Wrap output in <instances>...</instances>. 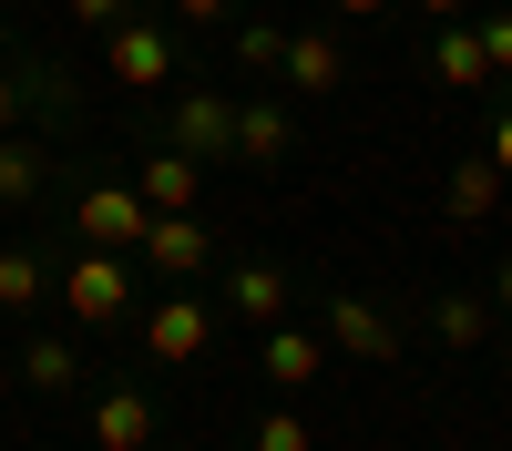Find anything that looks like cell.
Segmentation results:
<instances>
[{
    "instance_id": "11",
    "label": "cell",
    "mask_w": 512,
    "mask_h": 451,
    "mask_svg": "<svg viewBox=\"0 0 512 451\" xmlns=\"http://www.w3.org/2000/svg\"><path fill=\"white\" fill-rule=\"evenodd\" d=\"M338 82H349V52H338V31H287L277 93H287V103H328Z\"/></svg>"
},
{
    "instance_id": "30",
    "label": "cell",
    "mask_w": 512,
    "mask_h": 451,
    "mask_svg": "<svg viewBox=\"0 0 512 451\" xmlns=\"http://www.w3.org/2000/svg\"><path fill=\"white\" fill-rule=\"evenodd\" d=\"M154 451H164V441H154Z\"/></svg>"
},
{
    "instance_id": "10",
    "label": "cell",
    "mask_w": 512,
    "mask_h": 451,
    "mask_svg": "<svg viewBox=\"0 0 512 451\" xmlns=\"http://www.w3.org/2000/svg\"><path fill=\"white\" fill-rule=\"evenodd\" d=\"M256 369H267V390H308L318 369H328V328L267 318V328H256Z\"/></svg>"
},
{
    "instance_id": "3",
    "label": "cell",
    "mask_w": 512,
    "mask_h": 451,
    "mask_svg": "<svg viewBox=\"0 0 512 451\" xmlns=\"http://www.w3.org/2000/svg\"><path fill=\"white\" fill-rule=\"evenodd\" d=\"M144 226H154V205H144L134 175H82L72 185V246H113V257H134Z\"/></svg>"
},
{
    "instance_id": "14",
    "label": "cell",
    "mask_w": 512,
    "mask_h": 451,
    "mask_svg": "<svg viewBox=\"0 0 512 451\" xmlns=\"http://www.w3.org/2000/svg\"><path fill=\"white\" fill-rule=\"evenodd\" d=\"M21 380L41 400H72L82 390V328H31V339H21Z\"/></svg>"
},
{
    "instance_id": "25",
    "label": "cell",
    "mask_w": 512,
    "mask_h": 451,
    "mask_svg": "<svg viewBox=\"0 0 512 451\" xmlns=\"http://www.w3.org/2000/svg\"><path fill=\"white\" fill-rule=\"evenodd\" d=\"M482 154H492V175L512 185V103H492V144H482Z\"/></svg>"
},
{
    "instance_id": "18",
    "label": "cell",
    "mask_w": 512,
    "mask_h": 451,
    "mask_svg": "<svg viewBox=\"0 0 512 451\" xmlns=\"http://www.w3.org/2000/svg\"><path fill=\"white\" fill-rule=\"evenodd\" d=\"M52 298V257L41 246H0V318H31Z\"/></svg>"
},
{
    "instance_id": "27",
    "label": "cell",
    "mask_w": 512,
    "mask_h": 451,
    "mask_svg": "<svg viewBox=\"0 0 512 451\" xmlns=\"http://www.w3.org/2000/svg\"><path fill=\"white\" fill-rule=\"evenodd\" d=\"M11 123H21V72L0 62V134H11Z\"/></svg>"
},
{
    "instance_id": "22",
    "label": "cell",
    "mask_w": 512,
    "mask_h": 451,
    "mask_svg": "<svg viewBox=\"0 0 512 451\" xmlns=\"http://www.w3.org/2000/svg\"><path fill=\"white\" fill-rule=\"evenodd\" d=\"M154 11H164V21H236L246 0H154Z\"/></svg>"
},
{
    "instance_id": "24",
    "label": "cell",
    "mask_w": 512,
    "mask_h": 451,
    "mask_svg": "<svg viewBox=\"0 0 512 451\" xmlns=\"http://www.w3.org/2000/svg\"><path fill=\"white\" fill-rule=\"evenodd\" d=\"M62 11H72V21H82V31H113V21H123V11H144V0H62Z\"/></svg>"
},
{
    "instance_id": "26",
    "label": "cell",
    "mask_w": 512,
    "mask_h": 451,
    "mask_svg": "<svg viewBox=\"0 0 512 451\" xmlns=\"http://www.w3.org/2000/svg\"><path fill=\"white\" fill-rule=\"evenodd\" d=\"M400 0H328V21H390Z\"/></svg>"
},
{
    "instance_id": "15",
    "label": "cell",
    "mask_w": 512,
    "mask_h": 451,
    "mask_svg": "<svg viewBox=\"0 0 512 451\" xmlns=\"http://www.w3.org/2000/svg\"><path fill=\"white\" fill-rule=\"evenodd\" d=\"M431 82L441 93H492V52L472 21H431Z\"/></svg>"
},
{
    "instance_id": "7",
    "label": "cell",
    "mask_w": 512,
    "mask_h": 451,
    "mask_svg": "<svg viewBox=\"0 0 512 451\" xmlns=\"http://www.w3.org/2000/svg\"><path fill=\"white\" fill-rule=\"evenodd\" d=\"M205 339H216V308H205V298H185V287H164V298L144 308V349H154L164 369L205 359Z\"/></svg>"
},
{
    "instance_id": "19",
    "label": "cell",
    "mask_w": 512,
    "mask_h": 451,
    "mask_svg": "<svg viewBox=\"0 0 512 451\" xmlns=\"http://www.w3.org/2000/svg\"><path fill=\"white\" fill-rule=\"evenodd\" d=\"M41 185H52V164H41V144H21V134H0V205H31Z\"/></svg>"
},
{
    "instance_id": "29",
    "label": "cell",
    "mask_w": 512,
    "mask_h": 451,
    "mask_svg": "<svg viewBox=\"0 0 512 451\" xmlns=\"http://www.w3.org/2000/svg\"><path fill=\"white\" fill-rule=\"evenodd\" d=\"M420 21H472V0H410Z\"/></svg>"
},
{
    "instance_id": "12",
    "label": "cell",
    "mask_w": 512,
    "mask_h": 451,
    "mask_svg": "<svg viewBox=\"0 0 512 451\" xmlns=\"http://www.w3.org/2000/svg\"><path fill=\"white\" fill-rule=\"evenodd\" d=\"M297 154V103L287 93H246L236 103V164H287Z\"/></svg>"
},
{
    "instance_id": "6",
    "label": "cell",
    "mask_w": 512,
    "mask_h": 451,
    "mask_svg": "<svg viewBox=\"0 0 512 451\" xmlns=\"http://www.w3.org/2000/svg\"><path fill=\"white\" fill-rule=\"evenodd\" d=\"M93 451H154L164 441V410H154V390L144 380H113V390H93Z\"/></svg>"
},
{
    "instance_id": "16",
    "label": "cell",
    "mask_w": 512,
    "mask_h": 451,
    "mask_svg": "<svg viewBox=\"0 0 512 451\" xmlns=\"http://www.w3.org/2000/svg\"><path fill=\"white\" fill-rule=\"evenodd\" d=\"M502 195H512V185L492 175V154H461V164H451V185H441V216H451V226H492V205H502Z\"/></svg>"
},
{
    "instance_id": "28",
    "label": "cell",
    "mask_w": 512,
    "mask_h": 451,
    "mask_svg": "<svg viewBox=\"0 0 512 451\" xmlns=\"http://www.w3.org/2000/svg\"><path fill=\"white\" fill-rule=\"evenodd\" d=\"M492 318H502V328H512V257H502V267H492Z\"/></svg>"
},
{
    "instance_id": "9",
    "label": "cell",
    "mask_w": 512,
    "mask_h": 451,
    "mask_svg": "<svg viewBox=\"0 0 512 451\" xmlns=\"http://www.w3.org/2000/svg\"><path fill=\"white\" fill-rule=\"evenodd\" d=\"M216 298H226V318H246V328H267V318H287V298H297V277H287L277 257H236V267H216Z\"/></svg>"
},
{
    "instance_id": "21",
    "label": "cell",
    "mask_w": 512,
    "mask_h": 451,
    "mask_svg": "<svg viewBox=\"0 0 512 451\" xmlns=\"http://www.w3.org/2000/svg\"><path fill=\"white\" fill-rule=\"evenodd\" d=\"M246 451H318V441H308V421L277 400V410H256V421H246Z\"/></svg>"
},
{
    "instance_id": "8",
    "label": "cell",
    "mask_w": 512,
    "mask_h": 451,
    "mask_svg": "<svg viewBox=\"0 0 512 451\" xmlns=\"http://www.w3.org/2000/svg\"><path fill=\"white\" fill-rule=\"evenodd\" d=\"M318 328H328V349H338V359H369V369L410 349V339H400V318L379 308V298H328V318H318Z\"/></svg>"
},
{
    "instance_id": "23",
    "label": "cell",
    "mask_w": 512,
    "mask_h": 451,
    "mask_svg": "<svg viewBox=\"0 0 512 451\" xmlns=\"http://www.w3.org/2000/svg\"><path fill=\"white\" fill-rule=\"evenodd\" d=\"M472 31H482V52H492V82H502V72H512V11H492V21H472Z\"/></svg>"
},
{
    "instance_id": "1",
    "label": "cell",
    "mask_w": 512,
    "mask_h": 451,
    "mask_svg": "<svg viewBox=\"0 0 512 451\" xmlns=\"http://www.w3.org/2000/svg\"><path fill=\"white\" fill-rule=\"evenodd\" d=\"M134 257H113V246H72V267H52V298L72 328H123L134 318Z\"/></svg>"
},
{
    "instance_id": "17",
    "label": "cell",
    "mask_w": 512,
    "mask_h": 451,
    "mask_svg": "<svg viewBox=\"0 0 512 451\" xmlns=\"http://www.w3.org/2000/svg\"><path fill=\"white\" fill-rule=\"evenodd\" d=\"M431 339L441 349H482L492 339V298H482V287H441V298H431Z\"/></svg>"
},
{
    "instance_id": "2",
    "label": "cell",
    "mask_w": 512,
    "mask_h": 451,
    "mask_svg": "<svg viewBox=\"0 0 512 451\" xmlns=\"http://www.w3.org/2000/svg\"><path fill=\"white\" fill-rule=\"evenodd\" d=\"M175 62H185V41H175L164 11H123V21L103 31V82H113V93H164Z\"/></svg>"
},
{
    "instance_id": "20",
    "label": "cell",
    "mask_w": 512,
    "mask_h": 451,
    "mask_svg": "<svg viewBox=\"0 0 512 451\" xmlns=\"http://www.w3.org/2000/svg\"><path fill=\"white\" fill-rule=\"evenodd\" d=\"M236 62L277 82V62H287V21H256V11H236Z\"/></svg>"
},
{
    "instance_id": "4",
    "label": "cell",
    "mask_w": 512,
    "mask_h": 451,
    "mask_svg": "<svg viewBox=\"0 0 512 451\" xmlns=\"http://www.w3.org/2000/svg\"><path fill=\"white\" fill-rule=\"evenodd\" d=\"M164 144L195 154V164H236V103H226V93H195V82H185V93L164 103Z\"/></svg>"
},
{
    "instance_id": "13",
    "label": "cell",
    "mask_w": 512,
    "mask_h": 451,
    "mask_svg": "<svg viewBox=\"0 0 512 451\" xmlns=\"http://www.w3.org/2000/svg\"><path fill=\"white\" fill-rule=\"evenodd\" d=\"M205 175H216V164H195V154H175V144H154V154L134 164V185H144L154 216H185V205H205Z\"/></svg>"
},
{
    "instance_id": "5",
    "label": "cell",
    "mask_w": 512,
    "mask_h": 451,
    "mask_svg": "<svg viewBox=\"0 0 512 451\" xmlns=\"http://www.w3.org/2000/svg\"><path fill=\"white\" fill-rule=\"evenodd\" d=\"M134 267H154L164 287H185V277L216 267V226H205L195 205H185V216H154V226H144V246H134Z\"/></svg>"
}]
</instances>
